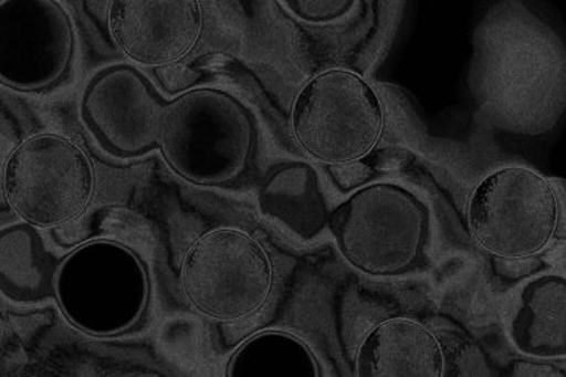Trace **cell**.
<instances>
[{"mask_svg": "<svg viewBox=\"0 0 566 377\" xmlns=\"http://www.w3.org/2000/svg\"><path fill=\"white\" fill-rule=\"evenodd\" d=\"M81 119L101 147L133 160L160 151L176 177L200 188H230L251 169L259 128L229 90L196 87L163 96L128 63L102 69L85 85Z\"/></svg>", "mask_w": 566, "mask_h": 377, "instance_id": "6da1fadb", "label": "cell"}, {"mask_svg": "<svg viewBox=\"0 0 566 377\" xmlns=\"http://www.w3.org/2000/svg\"><path fill=\"white\" fill-rule=\"evenodd\" d=\"M151 270L127 243L93 239L59 260L54 300L64 321L93 338L127 336L153 304Z\"/></svg>", "mask_w": 566, "mask_h": 377, "instance_id": "7a4b0ae2", "label": "cell"}, {"mask_svg": "<svg viewBox=\"0 0 566 377\" xmlns=\"http://www.w3.org/2000/svg\"><path fill=\"white\" fill-rule=\"evenodd\" d=\"M342 259L370 277L405 276L418 268L431 234V211L410 188L368 182L329 216Z\"/></svg>", "mask_w": 566, "mask_h": 377, "instance_id": "3957f363", "label": "cell"}, {"mask_svg": "<svg viewBox=\"0 0 566 377\" xmlns=\"http://www.w3.org/2000/svg\"><path fill=\"white\" fill-rule=\"evenodd\" d=\"M294 143L324 166L366 161L381 143L384 101L375 85L350 69L333 67L300 88L290 117Z\"/></svg>", "mask_w": 566, "mask_h": 377, "instance_id": "277c9868", "label": "cell"}, {"mask_svg": "<svg viewBox=\"0 0 566 377\" xmlns=\"http://www.w3.org/2000/svg\"><path fill=\"white\" fill-rule=\"evenodd\" d=\"M96 166L81 144L60 133L25 137L2 169V199L10 211L38 230L78 221L96 196Z\"/></svg>", "mask_w": 566, "mask_h": 377, "instance_id": "5b68a950", "label": "cell"}, {"mask_svg": "<svg viewBox=\"0 0 566 377\" xmlns=\"http://www.w3.org/2000/svg\"><path fill=\"white\" fill-rule=\"evenodd\" d=\"M184 299L203 318L235 324L259 315L272 299L276 269L268 248L235 227L206 231L179 270Z\"/></svg>", "mask_w": 566, "mask_h": 377, "instance_id": "8992f818", "label": "cell"}, {"mask_svg": "<svg viewBox=\"0 0 566 377\" xmlns=\"http://www.w3.org/2000/svg\"><path fill=\"white\" fill-rule=\"evenodd\" d=\"M564 205L551 179L525 166H504L474 187L467 226L493 259H533L557 239Z\"/></svg>", "mask_w": 566, "mask_h": 377, "instance_id": "52a82bcc", "label": "cell"}, {"mask_svg": "<svg viewBox=\"0 0 566 377\" xmlns=\"http://www.w3.org/2000/svg\"><path fill=\"white\" fill-rule=\"evenodd\" d=\"M76 53L74 20L57 0L0 2V83L40 94L62 84Z\"/></svg>", "mask_w": 566, "mask_h": 377, "instance_id": "ba28073f", "label": "cell"}, {"mask_svg": "<svg viewBox=\"0 0 566 377\" xmlns=\"http://www.w3.org/2000/svg\"><path fill=\"white\" fill-rule=\"evenodd\" d=\"M206 20L199 0H113L105 28L124 57L156 71L181 64L195 53Z\"/></svg>", "mask_w": 566, "mask_h": 377, "instance_id": "9c48e42d", "label": "cell"}, {"mask_svg": "<svg viewBox=\"0 0 566 377\" xmlns=\"http://www.w3.org/2000/svg\"><path fill=\"white\" fill-rule=\"evenodd\" d=\"M448 355L431 328L407 316L381 321L363 338L355 355L358 377H443Z\"/></svg>", "mask_w": 566, "mask_h": 377, "instance_id": "30bf717a", "label": "cell"}, {"mask_svg": "<svg viewBox=\"0 0 566 377\" xmlns=\"http://www.w3.org/2000/svg\"><path fill=\"white\" fill-rule=\"evenodd\" d=\"M256 206L261 216L306 242L324 233L332 216L319 175L306 161L281 163L270 169L259 188Z\"/></svg>", "mask_w": 566, "mask_h": 377, "instance_id": "8fae6325", "label": "cell"}, {"mask_svg": "<svg viewBox=\"0 0 566 377\" xmlns=\"http://www.w3.org/2000/svg\"><path fill=\"white\" fill-rule=\"evenodd\" d=\"M510 342L523 357L566 358V280L548 273L522 286L509 323Z\"/></svg>", "mask_w": 566, "mask_h": 377, "instance_id": "7c38bea8", "label": "cell"}, {"mask_svg": "<svg viewBox=\"0 0 566 377\" xmlns=\"http://www.w3.org/2000/svg\"><path fill=\"white\" fill-rule=\"evenodd\" d=\"M57 265L36 227L21 221L0 231V291L10 302L38 304L54 299Z\"/></svg>", "mask_w": 566, "mask_h": 377, "instance_id": "4fadbf2b", "label": "cell"}, {"mask_svg": "<svg viewBox=\"0 0 566 377\" xmlns=\"http://www.w3.org/2000/svg\"><path fill=\"white\" fill-rule=\"evenodd\" d=\"M319 359L295 334L269 329L244 341L231 355L227 377H321Z\"/></svg>", "mask_w": 566, "mask_h": 377, "instance_id": "5bb4252c", "label": "cell"}, {"mask_svg": "<svg viewBox=\"0 0 566 377\" xmlns=\"http://www.w3.org/2000/svg\"><path fill=\"white\" fill-rule=\"evenodd\" d=\"M361 2L354 0H286L277 7L289 11L294 19L312 25H327L345 19Z\"/></svg>", "mask_w": 566, "mask_h": 377, "instance_id": "9a60e30c", "label": "cell"}, {"mask_svg": "<svg viewBox=\"0 0 566 377\" xmlns=\"http://www.w3.org/2000/svg\"><path fill=\"white\" fill-rule=\"evenodd\" d=\"M328 174L338 190L352 192L371 182L375 171L366 161H357L349 163V165L329 166Z\"/></svg>", "mask_w": 566, "mask_h": 377, "instance_id": "2e32d148", "label": "cell"}, {"mask_svg": "<svg viewBox=\"0 0 566 377\" xmlns=\"http://www.w3.org/2000/svg\"><path fill=\"white\" fill-rule=\"evenodd\" d=\"M546 268L538 256L533 259H493V270L509 282L526 280Z\"/></svg>", "mask_w": 566, "mask_h": 377, "instance_id": "e0dca14e", "label": "cell"}, {"mask_svg": "<svg viewBox=\"0 0 566 377\" xmlns=\"http://www.w3.org/2000/svg\"><path fill=\"white\" fill-rule=\"evenodd\" d=\"M157 78L160 80L163 87L167 93L181 94L188 92V90L199 87V81L201 78L200 72L188 71L182 64H176V66L156 69L154 71Z\"/></svg>", "mask_w": 566, "mask_h": 377, "instance_id": "ac0fdd59", "label": "cell"}, {"mask_svg": "<svg viewBox=\"0 0 566 377\" xmlns=\"http://www.w3.org/2000/svg\"><path fill=\"white\" fill-rule=\"evenodd\" d=\"M510 376H564V371H557L553 364L535 363L530 359H516L510 364Z\"/></svg>", "mask_w": 566, "mask_h": 377, "instance_id": "d6986e66", "label": "cell"}]
</instances>
